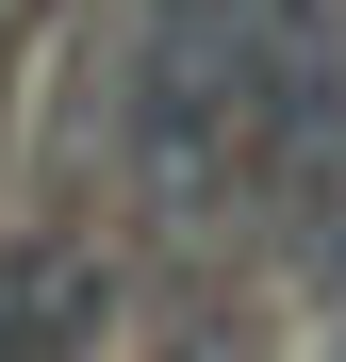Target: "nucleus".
<instances>
[{
    "instance_id": "f257e3e1",
    "label": "nucleus",
    "mask_w": 346,
    "mask_h": 362,
    "mask_svg": "<svg viewBox=\"0 0 346 362\" xmlns=\"http://www.w3.org/2000/svg\"><path fill=\"white\" fill-rule=\"evenodd\" d=\"M346 132V0H248V181H297Z\"/></svg>"
},
{
    "instance_id": "f03ea898",
    "label": "nucleus",
    "mask_w": 346,
    "mask_h": 362,
    "mask_svg": "<svg viewBox=\"0 0 346 362\" xmlns=\"http://www.w3.org/2000/svg\"><path fill=\"white\" fill-rule=\"evenodd\" d=\"M99 329H115V247L0 230V362H99Z\"/></svg>"
}]
</instances>
